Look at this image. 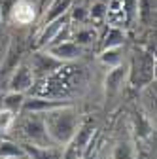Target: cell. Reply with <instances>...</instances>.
Segmentation results:
<instances>
[{
    "label": "cell",
    "mask_w": 157,
    "mask_h": 159,
    "mask_svg": "<svg viewBox=\"0 0 157 159\" xmlns=\"http://www.w3.org/2000/svg\"><path fill=\"white\" fill-rule=\"evenodd\" d=\"M61 27H63V19H57V21L49 27V30H46V34H44V40H49L51 36H55L59 30H61Z\"/></svg>",
    "instance_id": "5b68a950"
},
{
    "label": "cell",
    "mask_w": 157,
    "mask_h": 159,
    "mask_svg": "<svg viewBox=\"0 0 157 159\" xmlns=\"http://www.w3.org/2000/svg\"><path fill=\"white\" fill-rule=\"evenodd\" d=\"M93 15H95V17H102V15H104V6H101V4L95 6V8H93Z\"/></svg>",
    "instance_id": "52a82bcc"
},
{
    "label": "cell",
    "mask_w": 157,
    "mask_h": 159,
    "mask_svg": "<svg viewBox=\"0 0 157 159\" xmlns=\"http://www.w3.org/2000/svg\"><path fill=\"white\" fill-rule=\"evenodd\" d=\"M68 4H70V0H57V2L53 4V8H51V11H49V15H47V19L51 21V19L59 17V15H61L68 8Z\"/></svg>",
    "instance_id": "277c9868"
},
{
    "label": "cell",
    "mask_w": 157,
    "mask_h": 159,
    "mask_svg": "<svg viewBox=\"0 0 157 159\" xmlns=\"http://www.w3.org/2000/svg\"><path fill=\"white\" fill-rule=\"evenodd\" d=\"M10 121V114H0V125H6Z\"/></svg>",
    "instance_id": "9c48e42d"
},
{
    "label": "cell",
    "mask_w": 157,
    "mask_h": 159,
    "mask_svg": "<svg viewBox=\"0 0 157 159\" xmlns=\"http://www.w3.org/2000/svg\"><path fill=\"white\" fill-rule=\"evenodd\" d=\"M29 85H30V74H29L27 68H21L19 74L15 76V80H13V87L21 89V87H29Z\"/></svg>",
    "instance_id": "7a4b0ae2"
},
{
    "label": "cell",
    "mask_w": 157,
    "mask_h": 159,
    "mask_svg": "<svg viewBox=\"0 0 157 159\" xmlns=\"http://www.w3.org/2000/svg\"><path fill=\"white\" fill-rule=\"evenodd\" d=\"M121 36H119V32H112V36H110V42H108V46H112V44H117V40H119Z\"/></svg>",
    "instance_id": "ba28073f"
},
{
    "label": "cell",
    "mask_w": 157,
    "mask_h": 159,
    "mask_svg": "<svg viewBox=\"0 0 157 159\" xmlns=\"http://www.w3.org/2000/svg\"><path fill=\"white\" fill-rule=\"evenodd\" d=\"M53 53H55V55H59V57H74V55L80 53V49H78L74 44H63L61 48H57Z\"/></svg>",
    "instance_id": "3957f363"
},
{
    "label": "cell",
    "mask_w": 157,
    "mask_h": 159,
    "mask_svg": "<svg viewBox=\"0 0 157 159\" xmlns=\"http://www.w3.org/2000/svg\"><path fill=\"white\" fill-rule=\"evenodd\" d=\"M115 159H131V153H129V148L125 144H121L115 152Z\"/></svg>",
    "instance_id": "8992f818"
},
{
    "label": "cell",
    "mask_w": 157,
    "mask_h": 159,
    "mask_svg": "<svg viewBox=\"0 0 157 159\" xmlns=\"http://www.w3.org/2000/svg\"><path fill=\"white\" fill-rule=\"evenodd\" d=\"M34 17V10H32V4L29 0H23V2H17L15 8H13V19L17 23H29L32 21Z\"/></svg>",
    "instance_id": "6da1fadb"
}]
</instances>
